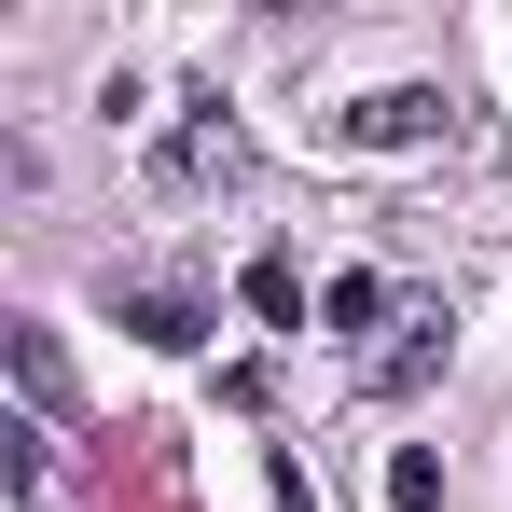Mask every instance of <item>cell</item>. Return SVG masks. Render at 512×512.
Wrapping results in <instances>:
<instances>
[{
  "label": "cell",
  "mask_w": 512,
  "mask_h": 512,
  "mask_svg": "<svg viewBox=\"0 0 512 512\" xmlns=\"http://www.w3.org/2000/svg\"><path fill=\"white\" fill-rule=\"evenodd\" d=\"M0 360H14V388H28L42 416L70 402V360H56V333H42V319H14V333H0Z\"/></svg>",
  "instance_id": "cell-4"
},
{
  "label": "cell",
  "mask_w": 512,
  "mask_h": 512,
  "mask_svg": "<svg viewBox=\"0 0 512 512\" xmlns=\"http://www.w3.org/2000/svg\"><path fill=\"white\" fill-rule=\"evenodd\" d=\"M125 333H139V346H194V305H180V291H139Z\"/></svg>",
  "instance_id": "cell-8"
},
{
  "label": "cell",
  "mask_w": 512,
  "mask_h": 512,
  "mask_svg": "<svg viewBox=\"0 0 512 512\" xmlns=\"http://www.w3.org/2000/svg\"><path fill=\"white\" fill-rule=\"evenodd\" d=\"M443 125H457V97H443V84H374V97H346V111H333L346 153H416V139H443Z\"/></svg>",
  "instance_id": "cell-1"
},
{
  "label": "cell",
  "mask_w": 512,
  "mask_h": 512,
  "mask_svg": "<svg viewBox=\"0 0 512 512\" xmlns=\"http://www.w3.org/2000/svg\"><path fill=\"white\" fill-rule=\"evenodd\" d=\"M153 180H167V194H208V180H236V125H222V111H194L167 153H153Z\"/></svg>",
  "instance_id": "cell-3"
},
{
  "label": "cell",
  "mask_w": 512,
  "mask_h": 512,
  "mask_svg": "<svg viewBox=\"0 0 512 512\" xmlns=\"http://www.w3.org/2000/svg\"><path fill=\"white\" fill-rule=\"evenodd\" d=\"M236 291H250V319H263V333H291V319H305V277H291V250H263Z\"/></svg>",
  "instance_id": "cell-5"
},
{
  "label": "cell",
  "mask_w": 512,
  "mask_h": 512,
  "mask_svg": "<svg viewBox=\"0 0 512 512\" xmlns=\"http://www.w3.org/2000/svg\"><path fill=\"white\" fill-rule=\"evenodd\" d=\"M374 319H402V291H388V277H333V305H319V333H374Z\"/></svg>",
  "instance_id": "cell-6"
},
{
  "label": "cell",
  "mask_w": 512,
  "mask_h": 512,
  "mask_svg": "<svg viewBox=\"0 0 512 512\" xmlns=\"http://www.w3.org/2000/svg\"><path fill=\"white\" fill-rule=\"evenodd\" d=\"M388 512H443V457H429V443L388 457Z\"/></svg>",
  "instance_id": "cell-7"
},
{
  "label": "cell",
  "mask_w": 512,
  "mask_h": 512,
  "mask_svg": "<svg viewBox=\"0 0 512 512\" xmlns=\"http://www.w3.org/2000/svg\"><path fill=\"white\" fill-rule=\"evenodd\" d=\"M443 346H457V333H443V305H402V333L360 360V388H374V402H416L429 374H443Z\"/></svg>",
  "instance_id": "cell-2"
}]
</instances>
